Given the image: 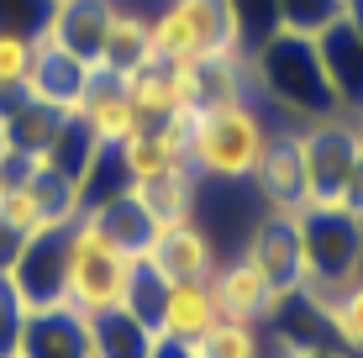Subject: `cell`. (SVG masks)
Segmentation results:
<instances>
[{
  "label": "cell",
  "mask_w": 363,
  "mask_h": 358,
  "mask_svg": "<svg viewBox=\"0 0 363 358\" xmlns=\"http://www.w3.org/2000/svg\"><path fill=\"white\" fill-rule=\"evenodd\" d=\"M143 237L147 232H121L111 206L74 216L64 227V311L84 322L127 311L143 279Z\"/></svg>",
  "instance_id": "cell-1"
},
{
  "label": "cell",
  "mask_w": 363,
  "mask_h": 358,
  "mask_svg": "<svg viewBox=\"0 0 363 358\" xmlns=\"http://www.w3.org/2000/svg\"><path fill=\"white\" fill-rule=\"evenodd\" d=\"M247 74H253V95H264L295 127L321 121V116H342L332 79L321 69V53H316V32H290V27L269 32L247 53Z\"/></svg>",
  "instance_id": "cell-2"
},
{
  "label": "cell",
  "mask_w": 363,
  "mask_h": 358,
  "mask_svg": "<svg viewBox=\"0 0 363 358\" xmlns=\"http://www.w3.org/2000/svg\"><path fill=\"white\" fill-rule=\"evenodd\" d=\"M269 142H274V127L258 106V95L195 106L190 169L200 174V184H253Z\"/></svg>",
  "instance_id": "cell-3"
},
{
  "label": "cell",
  "mask_w": 363,
  "mask_h": 358,
  "mask_svg": "<svg viewBox=\"0 0 363 358\" xmlns=\"http://www.w3.org/2000/svg\"><path fill=\"white\" fill-rule=\"evenodd\" d=\"M221 53H247L227 0H164L147 16V58L158 64H206Z\"/></svg>",
  "instance_id": "cell-4"
},
{
  "label": "cell",
  "mask_w": 363,
  "mask_h": 358,
  "mask_svg": "<svg viewBox=\"0 0 363 358\" xmlns=\"http://www.w3.org/2000/svg\"><path fill=\"white\" fill-rule=\"evenodd\" d=\"M211 285V301H216L221 322H247V327H264L274 316H284L295 306V295H284L264 269L253 264L247 253H232L216 264V274L206 279Z\"/></svg>",
  "instance_id": "cell-5"
},
{
  "label": "cell",
  "mask_w": 363,
  "mask_h": 358,
  "mask_svg": "<svg viewBox=\"0 0 363 358\" xmlns=\"http://www.w3.org/2000/svg\"><path fill=\"white\" fill-rule=\"evenodd\" d=\"M221 264V248L206 227L179 221V227H153L143 237V274L158 285H206Z\"/></svg>",
  "instance_id": "cell-6"
},
{
  "label": "cell",
  "mask_w": 363,
  "mask_h": 358,
  "mask_svg": "<svg viewBox=\"0 0 363 358\" xmlns=\"http://www.w3.org/2000/svg\"><path fill=\"white\" fill-rule=\"evenodd\" d=\"M242 253L253 258L284 295H300V285H306V248H300V216L295 211H269L247 232Z\"/></svg>",
  "instance_id": "cell-7"
},
{
  "label": "cell",
  "mask_w": 363,
  "mask_h": 358,
  "mask_svg": "<svg viewBox=\"0 0 363 358\" xmlns=\"http://www.w3.org/2000/svg\"><path fill=\"white\" fill-rule=\"evenodd\" d=\"M316 53H321V69L332 79V95L342 106V116H358L363 111V32L347 16H337L316 32Z\"/></svg>",
  "instance_id": "cell-8"
},
{
  "label": "cell",
  "mask_w": 363,
  "mask_h": 358,
  "mask_svg": "<svg viewBox=\"0 0 363 358\" xmlns=\"http://www.w3.org/2000/svg\"><path fill=\"white\" fill-rule=\"evenodd\" d=\"M127 201L137 206V216L153 227H179V221H195V201H200V174L195 169H174V174L158 179H137L127 184Z\"/></svg>",
  "instance_id": "cell-9"
},
{
  "label": "cell",
  "mask_w": 363,
  "mask_h": 358,
  "mask_svg": "<svg viewBox=\"0 0 363 358\" xmlns=\"http://www.w3.org/2000/svg\"><path fill=\"white\" fill-rule=\"evenodd\" d=\"M216 322H221V311H216V301H211V285H164V290H158V322H153V332L164 342L195 348Z\"/></svg>",
  "instance_id": "cell-10"
},
{
  "label": "cell",
  "mask_w": 363,
  "mask_h": 358,
  "mask_svg": "<svg viewBox=\"0 0 363 358\" xmlns=\"http://www.w3.org/2000/svg\"><path fill=\"white\" fill-rule=\"evenodd\" d=\"M253 184H258V195H264L269 211H295V216H300V206H306V164H300V138H295V127L274 132V142H269L264 164H258Z\"/></svg>",
  "instance_id": "cell-11"
},
{
  "label": "cell",
  "mask_w": 363,
  "mask_h": 358,
  "mask_svg": "<svg viewBox=\"0 0 363 358\" xmlns=\"http://www.w3.org/2000/svg\"><path fill=\"white\" fill-rule=\"evenodd\" d=\"M300 301L316 311V322H327L337 348L363 358V274H353L347 285H337L327 295H300Z\"/></svg>",
  "instance_id": "cell-12"
},
{
  "label": "cell",
  "mask_w": 363,
  "mask_h": 358,
  "mask_svg": "<svg viewBox=\"0 0 363 358\" xmlns=\"http://www.w3.org/2000/svg\"><path fill=\"white\" fill-rule=\"evenodd\" d=\"M190 358H269L264 327H247V322H216L206 337L190 348Z\"/></svg>",
  "instance_id": "cell-13"
},
{
  "label": "cell",
  "mask_w": 363,
  "mask_h": 358,
  "mask_svg": "<svg viewBox=\"0 0 363 358\" xmlns=\"http://www.w3.org/2000/svg\"><path fill=\"white\" fill-rule=\"evenodd\" d=\"M37 47H43V32H11L0 27V95H16L32 84V69H37Z\"/></svg>",
  "instance_id": "cell-14"
},
{
  "label": "cell",
  "mask_w": 363,
  "mask_h": 358,
  "mask_svg": "<svg viewBox=\"0 0 363 358\" xmlns=\"http://www.w3.org/2000/svg\"><path fill=\"white\" fill-rule=\"evenodd\" d=\"M342 16V0H279V27L290 32H321Z\"/></svg>",
  "instance_id": "cell-15"
},
{
  "label": "cell",
  "mask_w": 363,
  "mask_h": 358,
  "mask_svg": "<svg viewBox=\"0 0 363 358\" xmlns=\"http://www.w3.org/2000/svg\"><path fill=\"white\" fill-rule=\"evenodd\" d=\"M279 358H353V353L321 348V342H279Z\"/></svg>",
  "instance_id": "cell-16"
},
{
  "label": "cell",
  "mask_w": 363,
  "mask_h": 358,
  "mask_svg": "<svg viewBox=\"0 0 363 358\" xmlns=\"http://www.w3.org/2000/svg\"><path fill=\"white\" fill-rule=\"evenodd\" d=\"M342 16H347V21H353V27L363 32V0H342Z\"/></svg>",
  "instance_id": "cell-17"
},
{
  "label": "cell",
  "mask_w": 363,
  "mask_h": 358,
  "mask_svg": "<svg viewBox=\"0 0 363 358\" xmlns=\"http://www.w3.org/2000/svg\"><path fill=\"white\" fill-rule=\"evenodd\" d=\"M358 127H363V111H358Z\"/></svg>",
  "instance_id": "cell-18"
}]
</instances>
